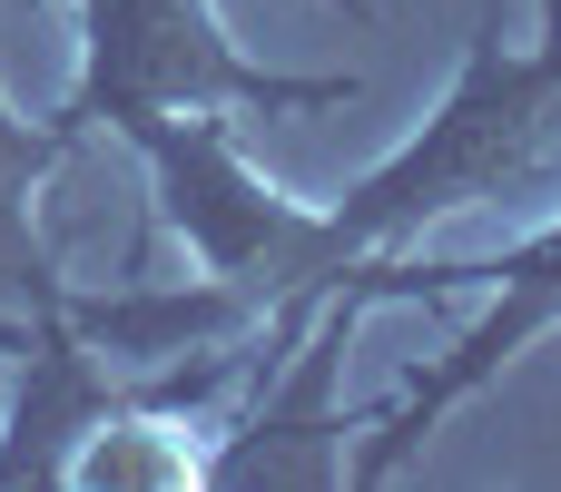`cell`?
Returning <instances> with one entry per match:
<instances>
[{
    "label": "cell",
    "mask_w": 561,
    "mask_h": 492,
    "mask_svg": "<svg viewBox=\"0 0 561 492\" xmlns=\"http://www.w3.org/2000/svg\"><path fill=\"white\" fill-rule=\"evenodd\" d=\"M59 158H69V128H59V118H49V128H20V118L0 108V345H30V325L59 306V276H49L39 237H30V187H39Z\"/></svg>",
    "instance_id": "obj_8"
},
{
    "label": "cell",
    "mask_w": 561,
    "mask_h": 492,
    "mask_svg": "<svg viewBox=\"0 0 561 492\" xmlns=\"http://www.w3.org/2000/svg\"><path fill=\"white\" fill-rule=\"evenodd\" d=\"M561 178V59L552 49H503V30H473L454 99L424 118V138H404L375 178H355L335 207H316L306 227V276L296 296H325L335 266L385 256L404 237H424L454 207L483 197H533Z\"/></svg>",
    "instance_id": "obj_1"
},
{
    "label": "cell",
    "mask_w": 561,
    "mask_h": 492,
    "mask_svg": "<svg viewBox=\"0 0 561 492\" xmlns=\"http://www.w3.org/2000/svg\"><path fill=\"white\" fill-rule=\"evenodd\" d=\"M128 148L148 158L158 217L197 247V266H207L217 286H237L256 316H276V306L296 296V276H306V227H316V207L256 187L217 118H148Z\"/></svg>",
    "instance_id": "obj_3"
},
{
    "label": "cell",
    "mask_w": 561,
    "mask_h": 492,
    "mask_svg": "<svg viewBox=\"0 0 561 492\" xmlns=\"http://www.w3.org/2000/svg\"><path fill=\"white\" fill-rule=\"evenodd\" d=\"M483 276H493L483 325H473L444 365H424V375L404 385V404H394V414H375V444L345 464V483H385V473H404V464H414V444H424L463 394H483V385H493L533 335H552V325H561V227H542L533 247H513V256H503V266H483Z\"/></svg>",
    "instance_id": "obj_4"
},
{
    "label": "cell",
    "mask_w": 561,
    "mask_h": 492,
    "mask_svg": "<svg viewBox=\"0 0 561 492\" xmlns=\"http://www.w3.org/2000/svg\"><path fill=\"white\" fill-rule=\"evenodd\" d=\"M30 385H20V414H10V444H0V483H69L79 464V434H99L118 414V375L79 345V325L49 306L30 325Z\"/></svg>",
    "instance_id": "obj_6"
},
{
    "label": "cell",
    "mask_w": 561,
    "mask_h": 492,
    "mask_svg": "<svg viewBox=\"0 0 561 492\" xmlns=\"http://www.w3.org/2000/svg\"><path fill=\"white\" fill-rule=\"evenodd\" d=\"M355 20H375L365 0H335ZM79 30H89V59H79V89L59 108V128H118L138 138L148 118H296V108H345L355 79H276V69H247L237 39L217 30L207 0H79Z\"/></svg>",
    "instance_id": "obj_2"
},
{
    "label": "cell",
    "mask_w": 561,
    "mask_h": 492,
    "mask_svg": "<svg viewBox=\"0 0 561 492\" xmlns=\"http://www.w3.org/2000/svg\"><path fill=\"white\" fill-rule=\"evenodd\" d=\"M365 306L345 296V286H325V306L306 316V335L276 355V375H256V404H247V424L197 464V483L217 492H247V483H345V424H335V404H325V375H335V345H345V325H355Z\"/></svg>",
    "instance_id": "obj_5"
},
{
    "label": "cell",
    "mask_w": 561,
    "mask_h": 492,
    "mask_svg": "<svg viewBox=\"0 0 561 492\" xmlns=\"http://www.w3.org/2000/svg\"><path fill=\"white\" fill-rule=\"evenodd\" d=\"M59 316L79 325V345L118 375V365H138V375H158V365H178V355H207V345H237V335H256L266 316L237 296V286H217V276H197V286H128V296H59Z\"/></svg>",
    "instance_id": "obj_7"
}]
</instances>
